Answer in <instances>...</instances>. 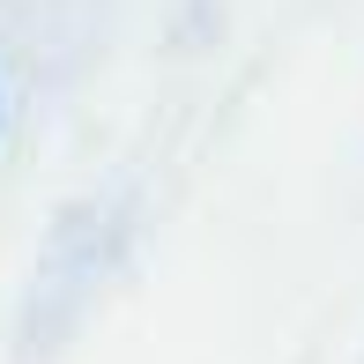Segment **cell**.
I'll use <instances>...</instances> for the list:
<instances>
[{"label": "cell", "instance_id": "1", "mask_svg": "<svg viewBox=\"0 0 364 364\" xmlns=\"http://www.w3.org/2000/svg\"><path fill=\"white\" fill-rule=\"evenodd\" d=\"M45 60H38V30H30L23 0H0V223L15 208L30 164V134H38V97H45Z\"/></svg>", "mask_w": 364, "mask_h": 364}]
</instances>
